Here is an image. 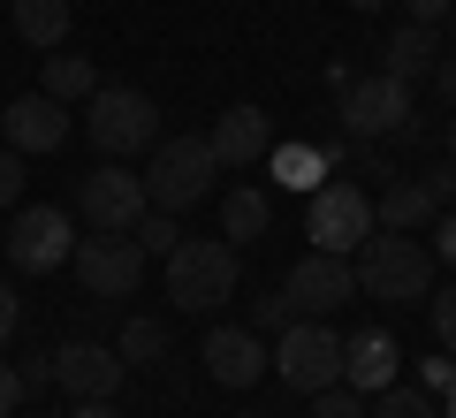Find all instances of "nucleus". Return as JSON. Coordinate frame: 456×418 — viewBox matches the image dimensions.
<instances>
[{
    "mask_svg": "<svg viewBox=\"0 0 456 418\" xmlns=\"http://www.w3.org/2000/svg\"><path fill=\"white\" fill-rule=\"evenodd\" d=\"M350 274H358V297H380V305H419V297H434V251L419 236H395V228H373L350 251Z\"/></svg>",
    "mask_w": 456,
    "mask_h": 418,
    "instance_id": "nucleus-1",
    "label": "nucleus"
},
{
    "mask_svg": "<svg viewBox=\"0 0 456 418\" xmlns=\"http://www.w3.org/2000/svg\"><path fill=\"white\" fill-rule=\"evenodd\" d=\"M84 137H92L99 160H137V152L160 145V99L137 92V84H99L84 99Z\"/></svg>",
    "mask_w": 456,
    "mask_h": 418,
    "instance_id": "nucleus-2",
    "label": "nucleus"
},
{
    "mask_svg": "<svg viewBox=\"0 0 456 418\" xmlns=\"http://www.w3.org/2000/svg\"><path fill=\"white\" fill-rule=\"evenodd\" d=\"M236 282H244V258H236V243L221 236H183L175 251H167V305L183 312H221L228 297H236Z\"/></svg>",
    "mask_w": 456,
    "mask_h": 418,
    "instance_id": "nucleus-3",
    "label": "nucleus"
},
{
    "mask_svg": "<svg viewBox=\"0 0 456 418\" xmlns=\"http://www.w3.org/2000/svg\"><path fill=\"white\" fill-rule=\"evenodd\" d=\"M213 176H221V160H213L206 137H160V145L145 152V206L183 221V213L213 191Z\"/></svg>",
    "mask_w": 456,
    "mask_h": 418,
    "instance_id": "nucleus-4",
    "label": "nucleus"
},
{
    "mask_svg": "<svg viewBox=\"0 0 456 418\" xmlns=\"http://www.w3.org/2000/svg\"><path fill=\"white\" fill-rule=\"evenodd\" d=\"M266 373H281V388H297V396H320V388L342 381V335L327 320H305V312H297V320L266 342Z\"/></svg>",
    "mask_w": 456,
    "mask_h": 418,
    "instance_id": "nucleus-5",
    "label": "nucleus"
},
{
    "mask_svg": "<svg viewBox=\"0 0 456 418\" xmlns=\"http://www.w3.org/2000/svg\"><path fill=\"white\" fill-rule=\"evenodd\" d=\"M77 221L92 236H130L145 221V176L122 160H99L92 176H77Z\"/></svg>",
    "mask_w": 456,
    "mask_h": 418,
    "instance_id": "nucleus-6",
    "label": "nucleus"
},
{
    "mask_svg": "<svg viewBox=\"0 0 456 418\" xmlns=\"http://www.w3.org/2000/svg\"><path fill=\"white\" fill-rule=\"evenodd\" d=\"M305 236H312V251L350 258L373 236V191H365V183H320V191L305 198Z\"/></svg>",
    "mask_w": 456,
    "mask_h": 418,
    "instance_id": "nucleus-7",
    "label": "nucleus"
},
{
    "mask_svg": "<svg viewBox=\"0 0 456 418\" xmlns=\"http://www.w3.org/2000/svg\"><path fill=\"white\" fill-rule=\"evenodd\" d=\"M342 129H350V137H403L411 129V107H419V99H411V84L403 77H388V69H373V77H350L342 84Z\"/></svg>",
    "mask_w": 456,
    "mask_h": 418,
    "instance_id": "nucleus-8",
    "label": "nucleus"
},
{
    "mask_svg": "<svg viewBox=\"0 0 456 418\" xmlns=\"http://www.w3.org/2000/svg\"><path fill=\"white\" fill-rule=\"evenodd\" d=\"M0 251H8L16 274H53L77 251V221L61 206H16V221L0 228Z\"/></svg>",
    "mask_w": 456,
    "mask_h": 418,
    "instance_id": "nucleus-9",
    "label": "nucleus"
},
{
    "mask_svg": "<svg viewBox=\"0 0 456 418\" xmlns=\"http://www.w3.org/2000/svg\"><path fill=\"white\" fill-rule=\"evenodd\" d=\"M69 266H77V282L99 305H122V297L145 290V251H137L130 236H84L77 251H69Z\"/></svg>",
    "mask_w": 456,
    "mask_h": 418,
    "instance_id": "nucleus-10",
    "label": "nucleus"
},
{
    "mask_svg": "<svg viewBox=\"0 0 456 418\" xmlns=\"http://www.w3.org/2000/svg\"><path fill=\"white\" fill-rule=\"evenodd\" d=\"M281 297H289V312H305V320H327L335 305L358 297V274H350L342 251H305L289 266V282H281Z\"/></svg>",
    "mask_w": 456,
    "mask_h": 418,
    "instance_id": "nucleus-11",
    "label": "nucleus"
},
{
    "mask_svg": "<svg viewBox=\"0 0 456 418\" xmlns=\"http://www.w3.org/2000/svg\"><path fill=\"white\" fill-rule=\"evenodd\" d=\"M206 145H213V160H221V176H251V168L274 152V114L244 99V107H228L221 122L206 129Z\"/></svg>",
    "mask_w": 456,
    "mask_h": 418,
    "instance_id": "nucleus-12",
    "label": "nucleus"
},
{
    "mask_svg": "<svg viewBox=\"0 0 456 418\" xmlns=\"http://www.w3.org/2000/svg\"><path fill=\"white\" fill-rule=\"evenodd\" d=\"M0 129H8V152H61L69 145V107L46 92H16L8 99V114H0Z\"/></svg>",
    "mask_w": 456,
    "mask_h": 418,
    "instance_id": "nucleus-13",
    "label": "nucleus"
},
{
    "mask_svg": "<svg viewBox=\"0 0 456 418\" xmlns=\"http://www.w3.org/2000/svg\"><path fill=\"white\" fill-rule=\"evenodd\" d=\"M53 381L77 403H92V396H114V388L130 381V365H122L114 342H61V350H53Z\"/></svg>",
    "mask_w": 456,
    "mask_h": 418,
    "instance_id": "nucleus-14",
    "label": "nucleus"
},
{
    "mask_svg": "<svg viewBox=\"0 0 456 418\" xmlns=\"http://www.w3.org/2000/svg\"><path fill=\"white\" fill-rule=\"evenodd\" d=\"M395 373H403V350H395L388 327L342 335V388H358V396H380V388H395Z\"/></svg>",
    "mask_w": 456,
    "mask_h": 418,
    "instance_id": "nucleus-15",
    "label": "nucleus"
},
{
    "mask_svg": "<svg viewBox=\"0 0 456 418\" xmlns=\"http://www.w3.org/2000/svg\"><path fill=\"white\" fill-rule=\"evenodd\" d=\"M206 373L221 388H259V373H266V335H251V327H213L206 335Z\"/></svg>",
    "mask_w": 456,
    "mask_h": 418,
    "instance_id": "nucleus-16",
    "label": "nucleus"
},
{
    "mask_svg": "<svg viewBox=\"0 0 456 418\" xmlns=\"http://www.w3.org/2000/svg\"><path fill=\"white\" fill-rule=\"evenodd\" d=\"M335 160H342V145H305V137H289V145H274V152H266V176L312 198V191L327 183V168H335Z\"/></svg>",
    "mask_w": 456,
    "mask_h": 418,
    "instance_id": "nucleus-17",
    "label": "nucleus"
},
{
    "mask_svg": "<svg viewBox=\"0 0 456 418\" xmlns=\"http://www.w3.org/2000/svg\"><path fill=\"white\" fill-rule=\"evenodd\" d=\"M266 228H274V198H266L259 183H236V191L221 198V243L244 251V243H259Z\"/></svg>",
    "mask_w": 456,
    "mask_h": 418,
    "instance_id": "nucleus-18",
    "label": "nucleus"
},
{
    "mask_svg": "<svg viewBox=\"0 0 456 418\" xmlns=\"http://www.w3.org/2000/svg\"><path fill=\"white\" fill-rule=\"evenodd\" d=\"M8 16H16V38L31 53H53L69 38V23H77V8L69 0H8Z\"/></svg>",
    "mask_w": 456,
    "mask_h": 418,
    "instance_id": "nucleus-19",
    "label": "nucleus"
},
{
    "mask_svg": "<svg viewBox=\"0 0 456 418\" xmlns=\"http://www.w3.org/2000/svg\"><path fill=\"white\" fill-rule=\"evenodd\" d=\"M434 213H441V206H434L426 183H388V191L373 198V228H395V236H419Z\"/></svg>",
    "mask_w": 456,
    "mask_h": 418,
    "instance_id": "nucleus-20",
    "label": "nucleus"
},
{
    "mask_svg": "<svg viewBox=\"0 0 456 418\" xmlns=\"http://www.w3.org/2000/svg\"><path fill=\"white\" fill-rule=\"evenodd\" d=\"M434 61H441V31H426V23H403V31L388 38V53H380V69H388V77H403V84L434 77Z\"/></svg>",
    "mask_w": 456,
    "mask_h": 418,
    "instance_id": "nucleus-21",
    "label": "nucleus"
},
{
    "mask_svg": "<svg viewBox=\"0 0 456 418\" xmlns=\"http://www.w3.org/2000/svg\"><path fill=\"white\" fill-rule=\"evenodd\" d=\"M38 92L61 99V107H77V99H92V92H99V69L84 61V53L53 46V53H46V69H38Z\"/></svg>",
    "mask_w": 456,
    "mask_h": 418,
    "instance_id": "nucleus-22",
    "label": "nucleus"
},
{
    "mask_svg": "<svg viewBox=\"0 0 456 418\" xmlns=\"http://www.w3.org/2000/svg\"><path fill=\"white\" fill-rule=\"evenodd\" d=\"M365 418H441V403L426 388H380V396H365Z\"/></svg>",
    "mask_w": 456,
    "mask_h": 418,
    "instance_id": "nucleus-23",
    "label": "nucleus"
},
{
    "mask_svg": "<svg viewBox=\"0 0 456 418\" xmlns=\"http://www.w3.org/2000/svg\"><path fill=\"white\" fill-rule=\"evenodd\" d=\"M114 350H122V365H152V357H167V327L160 320H130L114 335Z\"/></svg>",
    "mask_w": 456,
    "mask_h": 418,
    "instance_id": "nucleus-24",
    "label": "nucleus"
},
{
    "mask_svg": "<svg viewBox=\"0 0 456 418\" xmlns=\"http://www.w3.org/2000/svg\"><path fill=\"white\" fill-rule=\"evenodd\" d=\"M130 243H137L145 258H167V251L183 243V228H175V213H152V206H145V221L130 228Z\"/></svg>",
    "mask_w": 456,
    "mask_h": 418,
    "instance_id": "nucleus-25",
    "label": "nucleus"
},
{
    "mask_svg": "<svg viewBox=\"0 0 456 418\" xmlns=\"http://www.w3.org/2000/svg\"><path fill=\"white\" fill-rule=\"evenodd\" d=\"M289 320H297V312H289V297L274 290V297H259V305H251V320H244V327H251V335H266V342H274V335H281Z\"/></svg>",
    "mask_w": 456,
    "mask_h": 418,
    "instance_id": "nucleus-26",
    "label": "nucleus"
},
{
    "mask_svg": "<svg viewBox=\"0 0 456 418\" xmlns=\"http://www.w3.org/2000/svg\"><path fill=\"white\" fill-rule=\"evenodd\" d=\"M312 418H365V396H358V388H320V396H312Z\"/></svg>",
    "mask_w": 456,
    "mask_h": 418,
    "instance_id": "nucleus-27",
    "label": "nucleus"
},
{
    "mask_svg": "<svg viewBox=\"0 0 456 418\" xmlns=\"http://www.w3.org/2000/svg\"><path fill=\"white\" fill-rule=\"evenodd\" d=\"M419 388H426V396H449V388H456V357L449 350H434V357H419Z\"/></svg>",
    "mask_w": 456,
    "mask_h": 418,
    "instance_id": "nucleus-28",
    "label": "nucleus"
},
{
    "mask_svg": "<svg viewBox=\"0 0 456 418\" xmlns=\"http://www.w3.org/2000/svg\"><path fill=\"white\" fill-rule=\"evenodd\" d=\"M426 312H434V350H449V357H456V282H449V290H441Z\"/></svg>",
    "mask_w": 456,
    "mask_h": 418,
    "instance_id": "nucleus-29",
    "label": "nucleus"
},
{
    "mask_svg": "<svg viewBox=\"0 0 456 418\" xmlns=\"http://www.w3.org/2000/svg\"><path fill=\"white\" fill-rule=\"evenodd\" d=\"M350 145H358V152H350V160H358V176H365V183H395V168H388V152H380L373 137H350Z\"/></svg>",
    "mask_w": 456,
    "mask_h": 418,
    "instance_id": "nucleus-30",
    "label": "nucleus"
},
{
    "mask_svg": "<svg viewBox=\"0 0 456 418\" xmlns=\"http://www.w3.org/2000/svg\"><path fill=\"white\" fill-rule=\"evenodd\" d=\"M16 191H23V152L0 145V213H16Z\"/></svg>",
    "mask_w": 456,
    "mask_h": 418,
    "instance_id": "nucleus-31",
    "label": "nucleus"
},
{
    "mask_svg": "<svg viewBox=\"0 0 456 418\" xmlns=\"http://www.w3.org/2000/svg\"><path fill=\"white\" fill-rule=\"evenodd\" d=\"M16 327H23V305H16V282L0 274V350L16 342Z\"/></svg>",
    "mask_w": 456,
    "mask_h": 418,
    "instance_id": "nucleus-32",
    "label": "nucleus"
},
{
    "mask_svg": "<svg viewBox=\"0 0 456 418\" xmlns=\"http://www.w3.org/2000/svg\"><path fill=\"white\" fill-rule=\"evenodd\" d=\"M456 0H403V23H426V31H441V16H449Z\"/></svg>",
    "mask_w": 456,
    "mask_h": 418,
    "instance_id": "nucleus-33",
    "label": "nucleus"
},
{
    "mask_svg": "<svg viewBox=\"0 0 456 418\" xmlns=\"http://www.w3.org/2000/svg\"><path fill=\"white\" fill-rule=\"evenodd\" d=\"M23 396H31V388H23V373H16V365H0V418H16Z\"/></svg>",
    "mask_w": 456,
    "mask_h": 418,
    "instance_id": "nucleus-34",
    "label": "nucleus"
},
{
    "mask_svg": "<svg viewBox=\"0 0 456 418\" xmlns=\"http://www.w3.org/2000/svg\"><path fill=\"white\" fill-rule=\"evenodd\" d=\"M426 251H441V266H456V213L434 221V243H426Z\"/></svg>",
    "mask_w": 456,
    "mask_h": 418,
    "instance_id": "nucleus-35",
    "label": "nucleus"
},
{
    "mask_svg": "<svg viewBox=\"0 0 456 418\" xmlns=\"http://www.w3.org/2000/svg\"><path fill=\"white\" fill-rule=\"evenodd\" d=\"M419 183H426V191H434V206H449V198H456V160H441L434 176H419Z\"/></svg>",
    "mask_w": 456,
    "mask_h": 418,
    "instance_id": "nucleus-36",
    "label": "nucleus"
},
{
    "mask_svg": "<svg viewBox=\"0 0 456 418\" xmlns=\"http://www.w3.org/2000/svg\"><path fill=\"white\" fill-rule=\"evenodd\" d=\"M16 373H23V388H46V381H53V357H23Z\"/></svg>",
    "mask_w": 456,
    "mask_h": 418,
    "instance_id": "nucleus-37",
    "label": "nucleus"
},
{
    "mask_svg": "<svg viewBox=\"0 0 456 418\" xmlns=\"http://www.w3.org/2000/svg\"><path fill=\"white\" fill-rule=\"evenodd\" d=\"M434 92H441V99H449V107H456V61H449V53H441V61H434Z\"/></svg>",
    "mask_w": 456,
    "mask_h": 418,
    "instance_id": "nucleus-38",
    "label": "nucleus"
},
{
    "mask_svg": "<svg viewBox=\"0 0 456 418\" xmlns=\"http://www.w3.org/2000/svg\"><path fill=\"white\" fill-rule=\"evenodd\" d=\"M77 418H122V411H114V396H92V403H77Z\"/></svg>",
    "mask_w": 456,
    "mask_h": 418,
    "instance_id": "nucleus-39",
    "label": "nucleus"
},
{
    "mask_svg": "<svg viewBox=\"0 0 456 418\" xmlns=\"http://www.w3.org/2000/svg\"><path fill=\"white\" fill-rule=\"evenodd\" d=\"M441 160H456V114H449V137H441Z\"/></svg>",
    "mask_w": 456,
    "mask_h": 418,
    "instance_id": "nucleus-40",
    "label": "nucleus"
},
{
    "mask_svg": "<svg viewBox=\"0 0 456 418\" xmlns=\"http://www.w3.org/2000/svg\"><path fill=\"white\" fill-rule=\"evenodd\" d=\"M350 8H365V16H380V8H388V0H350Z\"/></svg>",
    "mask_w": 456,
    "mask_h": 418,
    "instance_id": "nucleus-41",
    "label": "nucleus"
},
{
    "mask_svg": "<svg viewBox=\"0 0 456 418\" xmlns=\"http://www.w3.org/2000/svg\"><path fill=\"white\" fill-rule=\"evenodd\" d=\"M441 418H456V388H449V396H441Z\"/></svg>",
    "mask_w": 456,
    "mask_h": 418,
    "instance_id": "nucleus-42",
    "label": "nucleus"
},
{
    "mask_svg": "<svg viewBox=\"0 0 456 418\" xmlns=\"http://www.w3.org/2000/svg\"><path fill=\"white\" fill-rule=\"evenodd\" d=\"M244 418H274V411H244Z\"/></svg>",
    "mask_w": 456,
    "mask_h": 418,
    "instance_id": "nucleus-43",
    "label": "nucleus"
},
{
    "mask_svg": "<svg viewBox=\"0 0 456 418\" xmlns=\"http://www.w3.org/2000/svg\"><path fill=\"white\" fill-rule=\"evenodd\" d=\"M0 8H8V0H0Z\"/></svg>",
    "mask_w": 456,
    "mask_h": 418,
    "instance_id": "nucleus-44",
    "label": "nucleus"
}]
</instances>
